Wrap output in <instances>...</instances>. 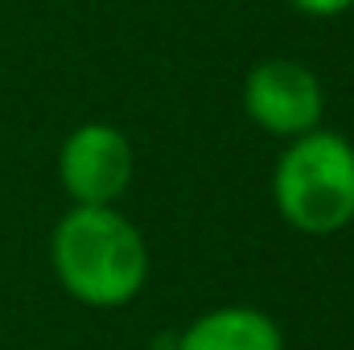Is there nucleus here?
<instances>
[{
	"label": "nucleus",
	"instance_id": "f257e3e1",
	"mask_svg": "<svg viewBox=\"0 0 354 350\" xmlns=\"http://www.w3.org/2000/svg\"><path fill=\"white\" fill-rule=\"evenodd\" d=\"M50 260L58 284L91 309H124L149 280V243L115 206H71L50 235Z\"/></svg>",
	"mask_w": 354,
	"mask_h": 350
},
{
	"label": "nucleus",
	"instance_id": "f03ea898",
	"mask_svg": "<svg viewBox=\"0 0 354 350\" xmlns=\"http://www.w3.org/2000/svg\"><path fill=\"white\" fill-rule=\"evenodd\" d=\"M272 198L301 235L326 239L346 231L354 223V145L326 128L292 136L276 161Z\"/></svg>",
	"mask_w": 354,
	"mask_h": 350
},
{
	"label": "nucleus",
	"instance_id": "7ed1b4c3",
	"mask_svg": "<svg viewBox=\"0 0 354 350\" xmlns=\"http://www.w3.org/2000/svg\"><path fill=\"white\" fill-rule=\"evenodd\" d=\"M136 174V153L115 124H79L58 149V181L75 206H115Z\"/></svg>",
	"mask_w": 354,
	"mask_h": 350
},
{
	"label": "nucleus",
	"instance_id": "20e7f679",
	"mask_svg": "<svg viewBox=\"0 0 354 350\" xmlns=\"http://www.w3.org/2000/svg\"><path fill=\"white\" fill-rule=\"evenodd\" d=\"M243 111L252 116L256 128L280 140H292L322 128L326 95L309 66L292 58H268V62H256L243 79Z\"/></svg>",
	"mask_w": 354,
	"mask_h": 350
},
{
	"label": "nucleus",
	"instance_id": "39448f33",
	"mask_svg": "<svg viewBox=\"0 0 354 350\" xmlns=\"http://www.w3.org/2000/svg\"><path fill=\"white\" fill-rule=\"evenodd\" d=\"M177 350H284V334L256 305H218L181 330Z\"/></svg>",
	"mask_w": 354,
	"mask_h": 350
},
{
	"label": "nucleus",
	"instance_id": "423d86ee",
	"mask_svg": "<svg viewBox=\"0 0 354 350\" xmlns=\"http://www.w3.org/2000/svg\"><path fill=\"white\" fill-rule=\"evenodd\" d=\"M288 4L305 17H338V12L354 8V0H288Z\"/></svg>",
	"mask_w": 354,
	"mask_h": 350
}]
</instances>
